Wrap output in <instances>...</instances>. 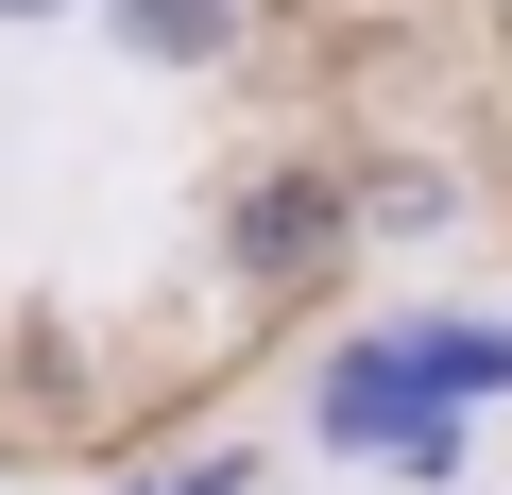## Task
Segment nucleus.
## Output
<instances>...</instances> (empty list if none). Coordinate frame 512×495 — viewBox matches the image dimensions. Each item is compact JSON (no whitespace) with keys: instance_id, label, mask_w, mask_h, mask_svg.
Returning a JSON list of instances; mask_svg holds the SVG:
<instances>
[{"instance_id":"obj_3","label":"nucleus","mask_w":512,"mask_h":495,"mask_svg":"<svg viewBox=\"0 0 512 495\" xmlns=\"http://www.w3.org/2000/svg\"><path fill=\"white\" fill-rule=\"evenodd\" d=\"M256 35H274V0H103V52L154 86H222L256 69Z\"/></svg>"},{"instance_id":"obj_4","label":"nucleus","mask_w":512,"mask_h":495,"mask_svg":"<svg viewBox=\"0 0 512 495\" xmlns=\"http://www.w3.org/2000/svg\"><path fill=\"white\" fill-rule=\"evenodd\" d=\"M461 205H478V188H461L444 154H410V137H376V154H359V239H393V257L461 239Z\"/></svg>"},{"instance_id":"obj_5","label":"nucleus","mask_w":512,"mask_h":495,"mask_svg":"<svg viewBox=\"0 0 512 495\" xmlns=\"http://www.w3.org/2000/svg\"><path fill=\"white\" fill-rule=\"evenodd\" d=\"M154 461H171L188 495H274V461H256L239 427H188V444H154Z\"/></svg>"},{"instance_id":"obj_1","label":"nucleus","mask_w":512,"mask_h":495,"mask_svg":"<svg viewBox=\"0 0 512 495\" xmlns=\"http://www.w3.org/2000/svg\"><path fill=\"white\" fill-rule=\"evenodd\" d=\"M478 427H495V410L461 393V359H444V308H342V325L308 342V444H325L342 478L461 495Z\"/></svg>"},{"instance_id":"obj_8","label":"nucleus","mask_w":512,"mask_h":495,"mask_svg":"<svg viewBox=\"0 0 512 495\" xmlns=\"http://www.w3.org/2000/svg\"><path fill=\"white\" fill-rule=\"evenodd\" d=\"M478 18H495V35H512V0H478Z\"/></svg>"},{"instance_id":"obj_7","label":"nucleus","mask_w":512,"mask_h":495,"mask_svg":"<svg viewBox=\"0 0 512 495\" xmlns=\"http://www.w3.org/2000/svg\"><path fill=\"white\" fill-rule=\"evenodd\" d=\"M86 495H188V478H171V461H103Z\"/></svg>"},{"instance_id":"obj_2","label":"nucleus","mask_w":512,"mask_h":495,"mask_svg":"<svg viewBox=\"0 0 512 495\" xmlns=\"http://www.w3.org/2000/svg\"><path fill=\"white\" fill-rule=\"evenodd\" d=\"M205 257L239 308H325L376 239H359V154H239L205 188Z\"/></svg>"},{"instance_id":"obj_6","label":"nucleus","mask_w":512,"mask_h":495,"mask_svg":"<svg viewBox=\"0 0 512 495\" xmlns=\"http://www.w3.org/2000/svg\"><path fill=\"white\" fill-rule=\"evenodd\" d=\"M69 18H103V0H0V35H69Z\"/></svg>"}]
</instances>
